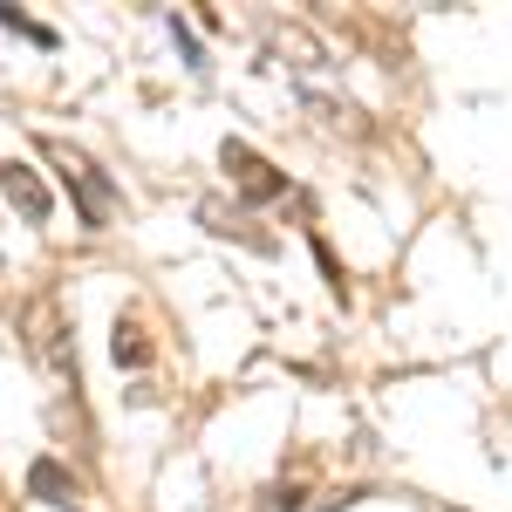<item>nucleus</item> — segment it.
Listing matches in <instances>:
<instances>
[{
  "label": "nucleus",
  "mask_w": 512,
  "mask_h": 512,
  "mask_svg": "<svg viewBox=\"0 0 512 512\" xmlns=\"http://www.w3.org/2000/svg\"><path fill=\"white\" fill-rule=\"evenodd\" d=\"M226 171H233V185L253 198V205H274V198L287 192V178H280L260 151H246V144H226Z\"/></svg>",
  "instance_id": "nucleus-2"
},
{
  "label": "nucleus",
  "mask_w": 512,
  "mask_h": 512,
  "mask_svg": "<svg viewBox=\"0 0 512 512\" xmlns=\"http://www.w3.org/2000/svg\"><path fill=\"white\" fill-rule=\"evenodd\" d=\"M117 362H144V342H137L130 328H117Z\"/></svg>",
  "instance_id": "nucleus-5"
},
{
  "label": "nucleus",
  "mask_w": 512,
  "mask_h": 512,
  "mask_svg": "<svg viewBox=\"0 0 512 512\" xmlns=\"http://www.w3.org/2000/svg\"><path fill=\"white\" fill-rule=\"evenodd\" d=\"M48 158H55V171H62V185L76 192L82 226H89V233H103V226L117 219V185H110V178H103V171H96L89 158H76L69 144H48Z\"/></svg>",
  "instance_id": "nucleus-1"
},
{
  "label": "nucleus",
  "mask_w": 512,
  "mask_h": 512,
  "mask_svg": "<svg viewBox=\"0 0 512 512\" xmlns=\"http://www.w3.org/2000/svg\"><path fill=\"white\" fill-rule=\"evenodd\" d=\"M0 192L21 205V219H28V226H41V219L55 212V205H48V192L35 185V171H28V164H0Z\"/></svg>",
  "instance_id": "nucleus-3"
},
{
  "label": "nucleus",
  "mask_w": 512,
  "mask_h": 512,
  "mask_svg": "<svg viewBox=\"0 0 512 512\" xmlns=\"http://www.w3.org/2000/svg\"><path fill=\"white\" fill-rule=\"evenodd\" d=\"M28 492H35V499H55V506H62V499H69L76 485H69V472H62L55 458H41L35 472H28Z\"/></svg>",
  "instance_id": "nucleus-4"
}]
</instances>
